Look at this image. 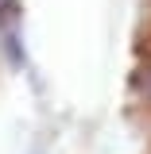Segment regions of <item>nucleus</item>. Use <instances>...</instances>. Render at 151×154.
Segmentation results:
<instances>
[{"instance_id":"nucleus-1","label":"nucleus","mask_w":151,"mask_h":154,"mask_svg":"<svg viewBox=\"0 0 151 154\" xmlns=\"http://www.w3.org/2000/svg\"><path fill=\"white\" fill-rule=\"evenodd\" d=\"M147 93H151V85H147Z\"/></svg>"}]
</instances>
